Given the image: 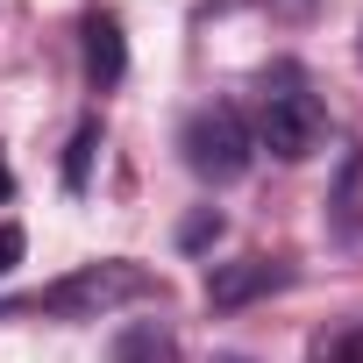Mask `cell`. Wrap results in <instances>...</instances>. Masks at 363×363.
<instances>
[{
    "instance_id": "6da1fadb",
    "label": "cell",
    "mask_w": 363,
    "mask_h": 363,
    "mask_svg": "<svg viewBox=\"0 0 363 363\" xmlns=\"http://www.w3.org/2000/svg\"><path fill=\"white\" fill-rule=\"evenodd\" d=\"M257 143L278 157V164H306L320 143H328V100L313 93V79L278 57L264 79H257Z\"/></svg>"
},
{
    "instance_id": "9c48e42d",
    "label": "cell",
    "mask_w": 363,
    "mask_h": 363,
    "mask_svg": "<svg viewBox=\"0 0 363 363\" xmlns=\"http://www.w3.org/2000/svg\"><path fill=\"white\" fill-rule=\"evenodd\" d=\"M22 250H29V242H22V228H15V221H0V278L22 264Z\"/></svg>"
},
{
    "instance_id": "5b68a950",
    "label": "cell",
    "mask_w": 363,
    "mask_h": 363,
    "mask_svg": "<svg viewBox=\"0 0 363 363\" xmlns=\"http://www.w3.org/2000/svg\"><path fill=\"white\" fill-rule=\"evenodd\" d=\"M79 50H86V86L93 93H114L128 79V36H121L114 8H86L79 15Z\"/></svg>"
},
{
    "instance_id": "30bf717a",
    "label": "cell",
    "mask_w": 363,
    "mask_h": 363,
    "mask_svg": "<svg viewBox=\"0 0 363 363\" xmlns=\"http://www.w3.org/2000/svg\"><path fill=\"white\" fill-rule=\"evenodd\" d=\"M320 363H363V328H356V335H342L335 349H320Z\"/></svg>"
},
{
    "instance_id": "ba28073f",
    "label": "cell",
    "mask_w": 363,
    "mask_h": 363,
    "mask_svg": "<svg viewBox=\"0 0 363 363\" xmlns=\"http://www.w3.org/2000/svg\"><path fill=\"white\" fill-rule=\"evenodd\" d=\"M207 242H221V214L214 207H200L186 228H178V250H207Z\"/></svg>"
},
{
    "instance_id": "7c38bea8",
    "label": "cell",
    "mask_w": 363,
    "mask_h": 363,
    "mask_svg": "<svg viewBox=\"0 0 363 363\" xmlns=\"http://www.w3.org/2000/svg\"><path fill=\"white\" fill-rule=\"evenodd\" d=\"M15 193V171H8V157H0V200H8Z\"/></svg>"
},
{
    "instance_id": "7a4b0ae2",
    "label": "cell",
    "mask_w": 363,
    "mask_h": 363,
    "mask_svg": "<svg viewBox=\"0 0 363 363\" xmlns=\"http://www.w3.org/2000/svg\"><path fill=\"white\" fill-rule=\"evenodd\" d=\"M135 299H164V278H157V271H143V264L107 257V264H79V271H65L57 285H43V292L29 299V313L100 320V313H121V306H135Z\"/></svg>"
},
{
    "instance_id": "277c9868",
    "label": "cell",
    "mask_w": 363,
    "mask_h": 363,
    "mask_svg": "<svg viewBox=\"0 0 363 363\" xmlns=\"http://www.w3.org/2000/svg\"><path fill=\"white\" fill-rule=\"evenodd\" d=\"M285 285H292V264H278V257H235V264L207 271V306L235 313V306H250L264 292H285Z\"/></svg>"
},
{
    "instance_id": "52a82bcc",
    "label": "cell",
    "mask_w": 363,
    "mask_h": 363,
    "mask_svg": "<svg viewBox=\"0 0 363 363\" xmlns=\"http://www.w3.org/2000/svg\"><path fill=\"white\" fill-rule=\"evenodd\" d=\"M93 150H100V121L86 114L65 143V193H86V178H93Z\"/></svg>"
},
{
    "instance_id": "8fae6325",
    "label": "cell",
    "mask_w": 363,
    "mask_h": 363,
    "mask_svg": "<svg viewBox=\"0 0 363 363\" xmlns=\"http://www.w3.org/2000/svg\"><path fill=\"white\" fill-rule=\"evenodd\" d=\"M264 8H271V15H285V22H313L320 0H264Z\"/></svg>"
},
{
    "instance_id": "3957f363",
    "label": "cell",
    "mask_w": 363,
    "mask_h": 363,
    "mask_svg": "<svg viewBox=\"0 0 363 363\" xmlns=\"http://www.w3.org/2000/svg\"><path fill=\"white\" fill-rule=\"evenodd\" d=\"M178 150H186V171H193V178H207V186H235V178L250 171V157H257V135H250L242 107L214 100V107H193V114H186Z\"/></svg>"
},
{
    "instance_id": "8992f818",
    "label": "cell",
    "mask_w": 363,
    "mask_h": 363,
    "mask_svg": "<svg viewBox=\"0 0 363 363\" xmlns=\"http://www.w3.org/2000/svg\"><path fill=\"white\" fill-rule=\"evenodd\" d=\"M107 363H178V335L164 320H128L107 349Z\"/></svg>"
}]
</instances>
